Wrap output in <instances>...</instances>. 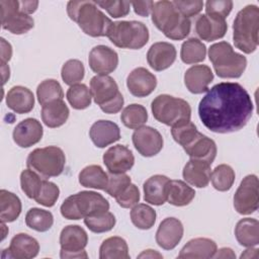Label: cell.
<instances>
[{"mask_svg":"<svg viewBox=\"0 0 259 259\" xmlns=\"http://www.w3.org/2000/svg\"><path fill=\"white\" fill-rule=\"evenodd\" d=\"M253 102L247 90L236 82L215 84L198 104L203 125L212 133L229 134L242 130L252 116Z\"/></svg>","mask_w":259,"mask_h":259,"instance_id":"6da1fadb","label":"cell"},{"mask_svg":"<svg viewBox=\"0 0 259 259\" xmlns=\"http://www.w3.org/2000/svg\"><path fill=\"white\" fill-rule=\"evenodd\" d=\"M67 13L88 35L106 36L112 21L97 7L95 1H69Z\"/></svg>","mask_w":259,"mask_h":259,"instance_id":"7a4b0ae2","label":"cell"},{"mask_svg":"<svg viewBox=\"0 0 259 259\" xmlns=\"http://www.w3.org/2000/svg\"><path fill=\"white\" fill-rule=\"evenodd\" d=\"M151 13L153 23L166 37L173 40H181L189 34L191 21L175 8L172 1L154 2Z\"/></svg>","mask_w":259,"mask_h":259,"instance_id":"3957f363","label":"cell"},{"mask_svg":"<svg viewBox=\"0 0 259 259\" xmlns=\"http://www.w3.org/2000/svg\"><path fill=\"white\" fill-rule=\"evenodd\" d=\"M233 40L235 47L245 54L255 52L258 47L259 8L254 4L240 10L233 24Z\"/></svg>","mask_w":259,"mask_h":259,"instance_id":"277c9868","label":"cell"},{"mask_svg":"<svg viewBox=\"0 0 259 259\" xmlns=\"http://www.w3.org/2000/svg\"><path fill=\"white\" fill-rule=\"evenodd\" d=\"M109 209V203L100 193L80 191L67 197L61 205V214L68 220H81Z\"/></svg>","mask_w":259,"mask_h":259,"instance_id":"5b68a950","label":"cell"},{"mask_svg":"<svg viewBox=\"0 0 259 259\" xmlns=\"http://www.w3.org/2000/svg\"><path fill=\"white\" fill-rule=\"evenodd\" d=\"M208 58L220 78H239L247 66V59L236 53L227 41H219L208 49Z\"/></svg>","mask_w":259,"mask_h":259,"instance_id":"8992f818","label":"cell"},{"mask_svg":"<svg viewBox=\"0 0 259 259\" xmlns=\"http://www.w3.org/2000/svg\"><path fill=\"white\" fill-rule=\"evenodd\" d=\"M106 36L117 48L140 50L149 40L148 27L141 21L112 22Z\"/></svg>","mask_w":259,"mask_h":259,"instance_id":"52a82bcc","label":"cell"},{"mask_svg":"<svg viewBox=\"0 0 259 259\" xmlns=\"http://www.w3.org/2000/svg\"><path fill=\"white\" fill-rule=\"evenodd\" d=\"M90 91L94 102L105 113H117L123 106V97L113 78L96 75L90 80Z\"/></svg>","mask_w":259,"mask_h":259,"instance_id":"ba28073f","label":"cell"},{"mask_svg":"<svg viewBox=\"0 0 259 259\" xmlns=\"http://www.w3.org/2000/svg\"><path fill=\"white\" fill-rule=\"evenodd\" d=\"M65 164V154L57 146L34 149L26 159L27 167L45 178L57 177L62 174Z\"/></svg>","mask_w":259,"mask_h":259,"instance_id":"9c48e42d","label":"cell"},{"mask_svg":"<svg viewBox=\"0 0 259 259\" xmlns=\"http://www.w3.org/2000/svg\"><path fill=\"white\" fill-rule=\"evenodd\" d=\"M153 116L159 122L172 126L183 120H190L191 107L182 99L168 94L158 95L151 104Z\"/></svg>","mask_w":259,"mask_h":259,"instance_id":"30bf717a","label":"cell"},{"mask_svg":"<svg viewBox=\"0 0 259 259\" xmlns=\"http://www.w3.org/2000/svg\"><path fill=\"white\" fill-rule=\"evenodd\" d=\"M1 25L2 28L13 34H23L29 31L34 20L19 9V1L1 0Z\"/></svg>","mask_w":259,"mask_h":259,"instance_id":"8fae6325","label":"cell"},{"mask_svg":"<svg viewBox=\"0 0 259 259\" xmlns=\"http://www.w3.org/2000/svg\"><path fill=\"white\" fill-rule=\"evenodd\" d=\"M88 243L86 231L78 225H69L65 227L60 234L62 259L67 258H87L88 255L84 250Z\"/></svg>","mask_w":259,"mask_h":259,"instance_id":"7c38bea8","label":"cell"},{"mask_svg":"<svg viewBox=\"0 0 259 259\" xmlns=\"http://www.w3.org/2000/svg\"><path fill=\"white\" fill-rule=\"evenodd\" d=\"M259 183L254 174L247 175L241 181L234 194V207L240 214H251L258 209Z\"/></svg>","mask_w":259,"mask_h":259,"instance_id":"4fadbf2b","label":"cell"},{"mask_svg":"<svg viewBox=\"0 0 259 259\" xmlns=\"http://www.w3.org/2000/svg\"><path fill=\"white\" fill-rule=\"evenodd\" d=\"M133 144L136 150L144 157H153L163 148V138L154 127L143 125L133 134Z\"/></svg>","mask_w":259,"mask_h":259,"instance_id":"5bb4252c","label":"cell"},{"mask_svg":"<svg viewBox=\"0 0 259 259\" xmlns=\"http://www.w3.org/2000/svg\"><path fill=\"white\" fill-rule=\"evenodd\" d=\"M88 63L94 73L98 75H108L116 69L118 56L111 48L99 45L90 51Z\"/></svg>","mask_w":259,"mask_h":259,"instance_id":"9a60e30c","label":"cell"},{"mask_svg":"<svg viewBox=\"0 0 259 259\" xmlns=\"http://www.w3.org/2000/svg\"><path fill=\"white\" fill-rule=\"evenodd\" d=\"M103 163L109 173H125L131 170L135 164L133 152L123 145L110 147L103 154Z\"/></svg>","mask_w":259,"mask_h":259,"instance_id":"2e32d148","label":"cell"},{"mask_svg":"<svg viewBox=\"0 0 259 259\" xmlns=\"http://www.w3.org/2000/svg\"><path fill=\"white\" fill-rule=\"evenodd\" d=\"M39 251V244L33 237L19 233L15 235L7 249L3 250L2 258L13 259H31L34 258Z\"/></svg>","mask_w":259,"mask_h":259,"instance_id":"e0dca14e","label":"cell"},{"mask_svg":"<svg viewBox=\"0 0 259 259\" xmlns=\"http://www.w3.org/2000/svg\"><path fill=\"white\" fill-rule=\"evenodd\" d=\"M126 86L132 95L136 97H146L155 90L157 78L146 68L139 67L128 74Z\"/></svg>","mask_w":259,"mask_h":259,"instance_id":"ac0fdd59","label":"cell"},{"mask_svg":"<svg viewBox=\"0 0 259 259\" xmlns=\"http://www.w3.org/2000/svg\"><path fill=\"white\" fill-rule=\"evenodd\" d=\"M42 134L41 123L35 118L28 117L16 124L12 137L14 143L20 148H29L41 140Z\"/></svg>","mask_w":259,"mask_h":259,"instance_id":"d6986e66","label":"cell"},{"mask_svg":"<svg viewBox=\"0 0 259 259\" xmlns=\"http://www.w3.org/2000/svg\"><path fill=\"white\" fill-rule=\"evenodd\" d=\"M228 30V24L225 18L201 14L198 16L195 22V32L205 41H212L225 36Z\"/></svg>","mask_w":259,"mask_h":259,"instance_id":"ffe728a7","label":"cell"},{"mask_svg":"<svg viewBox=\"0 0 259 259\" xmlns=\"http://www.w3.org/2000/svg\"><path fill=\"white\" fill-rule=\"evenodd\" d=\"M183 237V225L176 218L164 219L156 232L157 244L165 250L174 249Z\"/></svg>","mask_w":259,"mask_h":259,"instance_id":"44dd1931","label":"cell"},{"mask_svg":"<svg viewBox=\"0 0 259 259\" xmlns=\"http://www.w3.org/2000/svg\"><path fill=\"white\" fill-rule=\"evenodd\" d=\"M175 60L176 49L170 42H155L150 47L147 53V61L149 66L158 72L168 69L175 62Z\"/></svg>","mask_w":259,"mask_h":259,"instance_id":"7402d4cb","label":"cell"},{"mask_svg":"<svg viewBox=\"0 0 259 259\" xmlns=\"http://www.w3.org/2000/svg\"><path fill=\"white\" fill-rule=\"evenodd\" d=\"M213 80V73L206 65H194L186 70L184 84L189 92L201 94L208 90V85Z\"/></svg>","mask_w":259,"mask_h":259,"instance_id":"603a6c76","label":"cell"},{"mask_svg":"<svg viewBox=\"0 0 259 259\" xmlns=\"http://www.w3.org/2000/svg\"><path fill=\"white\" fill-rule=\"evenodd\" d=\"M89 136L96 147L105 148L120 139V130L115 122L100 119L91 125Z\"/></svg>","mask_w":259,"mask_h":259,"instance_id":"cb8c5ba5","label":"cell"},{"mask_svg":"<svg viewBox=\"0 0 259 259\" xmlns=\"http://www.w3.org/2000/svg\"><path fill=\"white\" fill-rule=\"evenodd\" d=\"M183 149L190 159L201 160L210 165L214 161L218 151L214 141L199 132L189 144L183 147Z\"/></svg>","mask_w":259,"mask_h":259,"instance_id":"d4e9b609","label":"cell"},{"mask_svg":"<svg viewBox=\"0 0 259 259\" xmlns=\"http://www.w3.org/2000/svg\"><path fill=\"white\" fill-rule=\"evenodd\" d=\"M169 182L170 179L161 174H156L148 178L143 185L145 201L154 205L164 204L167 200Z\"/></svg>","mask_w":259,"mask_h":259,"instance_id":"484cf974","label":"cell"},{"mask_svg":"<svg viewBox=\"0 0 259 259\" xmlns=\"http://www.w3.org/2000/svg\"><path fill=\"white\" fill-rule=\"evenodd\" d=\"M210 174V164L197 159H190L185 164L182 172L184 180L197 188H203L208 185Z\"/></svg>","mask_w":259,"mask_h":259,"instance_id":"4316f807","label":"cell"},{"mask_svg":"<svg viewBox=\"0 0 259 259\" xmlns=\"http://www.w3.org/2000/svg\"><path fill=\"white\" fill-rule=\"evenodd\" d=\"M6 104L16 113H28L34 107V95L26 87L13 86L7 92Z\"/></svg>","mask_w":259,"mask_h":259,"instance_id":"83f0119b","label":"cell"},{"mask_svg":"<svg viewBox=\"0 0 259 259\" xmlns=\"http://www.w3.org/2000/svg\"><path fill=\"white\" fill-rule=\"evenodd\" d=\"M217 244L208 238H195L188 241L181 249L178 258H212Z\"/></svg>","mask_w":259,"mask_h":259,"instance_id":"f1b7e54d","label":"cell"},{"mask_svg":"<svg viewBox=\"0 0 259 259\" xmlns=\"http://www.w3.org/2000/svg\"><path fill=\"white\" fill-rule=\"evenodd\" d=\"M69 114L70 110L63 99L50 102L41 108V119L51 128L63 125L67 121Z\"/></svg>","mask_w":259,"mask_h":259,"instance_id":"f546056e","label":"cell"},{"mask_svg":"<svg viewBox=\"0 0 259 259\" xmlns=\"http://www.w3.org/2000/svg\"><path fill=\"white\" fill-rule=\"evenodd\" d=\"M238 243L244 247H254L259 244V223L256 219L245 218L240 220L235 228Z\"/></svg>","mask_w":259,"mask_h":259,"instance_id":"4dcf8cb0","label":"cell"},{"mask_svg":"<svg viewBox=\"0 0 259 259\" xmlns=\"http://www.w3.org/2000/svg\"><path fill=\"white\" fill-rule=\"evenodd\" d=\"M195 196V191L186 182L182 180H170L168 185L167 200L175 206H184L189 204Z\"/></svg>","mask_w":259,"mask_h":259,"instance_id":"1f68e13d","label":"cell"},{"mask_svg":"<svg viewBox=\"0 0 259 259\" xmlns=\"http://www.w3.org/2000/svg\"><path fill=\"white\" fill-rule=\"evenodd\" d=\"M79 183L86 188L104 190L108 183V175L99 165H89L79 173Z\"/></svg>","mask_w":259,"mask_h":259,"instance_id":"d6a6232c","label":"cell"},{"mask_svg":"<svg viewBox=\"0 0 259 259\" xmlns=\"http://www.w3.org/2000/svg\"><path fill=\"white\" fill-rule=\"evenodd\" d=\"M21 212L19 197L5 189L0 190V219L1 223L14 222Z\"/></svg>","mask_w":259,"mask_h":259,"instance_id":"836d02e7","label":"cell"},{"mask_svg":"<svg viewBox=\"0 0 259 259\" xmlns=\"http://www.w3.org/2000/svg\"><path fill=\"white\" fill-rule=\"evenodd\" d=\"M100 259H128V247L124 239L113 236L105 239L99 248Z\"/></svg>","mask_w":259,"mask_h":259,"instance_id":"e575fe53","label":"cell"},{"mask_svg":"<svg viewBox=\"0 0 259 259\" xmlns=\"http://www.w3.org/2000/svg\"><path fill=\"white\" fill-rule=\"evenodd\" d=\"M206 48L202 41L195 37L185 40L181 46L180 58L185 64H196L204 61Z\"/></svg>","mask_w":259,"mask_h":259,"instance_id":"d590c367","label":"cell"},{"mask_svg":"<svg viewBox=\"0 0 259 259\" xmlns=\"http://www.w3.org/2000/svg\"><path fill=\"white\" fill-rule=\"evenodd\" d=\"M25 224L36 232H47L54 224V217L49 210L32 207L25 214Z\"/></svg>","mask_w":259,"mask_h":259,"instance_id":"8d00e7d4","label":"cell"},{"mask_svg":"<svg viewBox=\"0 0 259 259\" xmlns=\"http://www.w3.org/2000/svg\"><path fill=\"white\" fill-rule=\"evenodd\" d=\"M120 119L126 127L137 130L143 126L148 120V112L143 105L133 103L123 108L120 114Z\"/></svg>","mask_w":259,"mask_h":259,"instance_id":"74e56055","label":"cell"},{"mask_svg":"<svg viewBox=\"0 0 259 259\" xmlns=\"http://www.w3.org/2000/svg\"><path fill=\"white\" fill-rule=\"evenodd\" d=\"M156 217L155 209L145 203H138L131 210L132 223L141 230L151 229L156 222Z\"/></svg>","mask_w":259,"mask_h":259,"instance_id":"f35d334b","label":"cell"},{"mask_svg":"<svg viewBox=\"0 0 259 259\" xmlns=\"http://www.w3.org/2000/svg\"><path fill=\"white\" fill-rule=\"evenodd\" d=\"M36 96L41 106L55 100L63 99L64 92L60 83L55 79H47L36 88Z\"/></svg>","mask_w":259,"mask_h":259,"instance_id":"ab89813d","label":"cell"},{"mask_svg":"<svg viewBox=\"0 0 259 259\" xmlns=\"http://www.w3.org/2000/svg\"><path fill=\"white\" fill-rule=\"evenodd\" d=\"M66 97L70 105L74 109H85L91 104V91L85 84H75L70 86L66 93Z\"/></svg>","mask_w":259,"mask_h":259,"instance_id":"60d3db41","label":"cell"},{"mask_svg":"<svg viewBox=\"0 0 259 259\" xmlns=\"http://www.w3.org/2000/svg\"><path fill=\"white\" fill-rule=\"evenodd\" d=\"M235 171L230 165L221 164L210 174L211 184L219 191H228L235 182Z\"/></svg>","mask_w":259,"mask_h":259,"instance_id":"b9f144b4","label":"cell"},{"mask_svg":"<svg viewBox=\"0 0 259 259\" xmlns=\"http://www.w3.org/2000/svg\"><path fill=\"white\" fill-rule=\"evenodd\" d=\"M115 222V217L108 210L84 218V224L93 233L108 232L113 229Z\"/></svg>","mask_w":259,"mask_h":259,"instance_id":"7bdbcfd3","label":"cell"},{"mask_svg":"<svg viewBox=\"0 0 259 259\" xmlns=\"http://www.w3.org/2000/svg\"><path fill=\"white\" fill-rule=\"evenodd\" d=\"M85 75V68L81 61L72 59L68 60L62 67L61 76L65 84L72 86L81 82Z\"/></svg>","mask_w":259,"mask_h":259,"instance_id":"ee69618b","label":"cell"},{"mask_svg":"<svg viewBox=\"0 0 259 259\" xmlns=\"http://www.w3.org/2000/svg\"><path fill=\"white\" fill-rule=\"evenodd\" d=\"M42 180L35 171L31 169H25L20 174V185L22 191L28 198L34 199L42 185Z\"/></svg>","mask_w":259,"mask_h":259,"instance_id":"f6af8a7d","label":"cell"},{"mask_svg":"<svg viewBox=\"0 0 259 259\" xmlns=\"http://www.w3.org/2000/svg\"><path fill=\"white\" fill-rule=\"evenodd\" d=\"M198 134L195 124L190 120H183L174 125L171 128V135L176 143L180 146L185 147L189 144L193 138Z\"/></svg>","mask_w":259,"mask_h":259,"instance_id":"bcb514c9","label":"cell"},{"mask_svg":"<svg viewBox=\"0 0 259 259\" xmlns=\"http://www.w3.org/2000/svg\"><path fill=\"white\" fill-rule=\"evenodd\" d=\"M59 195H60L59 187L55 183H53L47 179H44L41 188H40L37 196L34 198V200L38 204H41L47 207H52L57 202Z\"/></svg>","mask_w":259,"mask_h":259,"instance_id":"7dc6e473","label":"cell"},{"mask_svg":"<svg viewBox=\"0 0 259 259\" xmlns=\"http://www.w3.org/2000/svg\"><path fill=\"white\" fill-rule=\"evenodd\" d=\"M132 183L131 177L125 173L113 174L109 173L108 175V183L104 189V191L112 197L118 196L130 184Z\"/></svg>","mask_w":259,"mask_h":259,"instance_id":"c3c4849f","label":"cell"},{"mask_svg":"<svg viewBox=\"0 0 259 259\" xmlns=\"http://www.w3.org/2000/svg\"><path fill=\"white\" fill-rule=\"evenodd\" d=\"M97 6H100L113 18L124 17L130 13L131 2L124 0H113V1H95Z\"/></svg>","mask_w":259,"mask_h":259,"instance_id":"681fc988","label":"cell"},{"mask_svg":"<svg viewBox=\"0 0 259 259\" xmlns=\"http://www.w3.org/2000/svg\"><path fill=\"white\" fill-rule=\"evenodd\" d=\"M233 2L230 0H210L205 2V14L225 18L230 14Z\"/></svg>","mask_w":259,"mask_h":259,"instance_id":"f907efd6","label":"cell"},{"mask_svg":"<svg viewBox=\"0 0 259 259\" xmlns=\"http://www.w3.org/2000/svg\"><path fill=\"white\" fill-rule=\"evenodd\" d=\"M116 202L123 208H130L138 204L140 201V191L138 186L131 183L118 196L115 197Z\"/></svg>","mask_w":259,"mask_h":259,"instance_id":"816d5d0a","label":"cell"},{"mask_svg":"<svg viewBox=\"0 0 259 259\" xmlns=\"http://www.w3.org/2000/svg\"><path fill=\"white\" fill-rule=\"evenodd\" d=\"M175 8L186 18L197 15L203 7V2L200 0L192 1H172Z\"/></svg>","mask_w":259,"mask_h":259,"instance_id":"f5cc1de1","label":"cell"},{"mask_svg":"<svg viewBox=\"0 0 259 259\" xmlns=\"http://www.w3.org/2000/svg\"><path fill=\"white\" fill-rule=\"evenodd\" d=\"M136 14L147 17L152 12V8L154 5V1H134L131 2Z\"/></svg>","mask_w":259,"mask_h":259,"instance_id":"db71d44e","label":"cell"},{"mask_svg":"<svg viewBox=\"0 0 259 259\" xmlns=\"http://www.w3.org/2000/svg\"><path fill=\"white\" fill-rule=\"evenodd\" d=\"M12 48L3 37H1V63H6L11 59Z\"/></svg>","mask_w":259,"mask_h":259,"instance_id":"11a10c76","label":"cell"},{"mask_svg":"<svg viewBox=\"0 0 259 259\" xmlns=\"http://www.w3.org/2000/svg\"><path fill=\"white\" fill-rule=\"evenodd\" d=\"M38 6L37 1H19V9L25 14L33 13Z\"/></svg>","mask_w":259,"mask_h":259,"instance_id":"9f6ffc18","label":"cell"},{"mask_svg":"<svg viewBox=\"0 0 259 259\" xmlns=\"http://www.w3.org/2000/svg\"><path fill=\"white\" fill-rule=\"evenodd\" d=\"M212 258H236V255L231 248H222L215 251Z\"/></svg>","mask_w":259,"mask_h":259,"instance_id":"6f0895ef","label":"cell"},{"mask_svg":"<svg viewBox=\"0 0 259 259\" xmlns=\"http://www.w3.org/2000/svg\"><path fill=\"white\" fill-rule=\"evenodd\" d=\"M139 258H162V255L159 254L157 251L155 250H145L143 253H141L139 256Z\"/></svg>","mask_w":259,"mask_h":259,"instance_id":"680465c9","label":"cell"},{"mask_svg":"<svg viewBox=\"0 0 259 259\" xmlns=\"http://www.w3.org/2000/svg\"><path fill=\"white\" fill-rule=\"evenodd\" d=\"M1 67H2L3 84H5L6 81H7V79H9V76H10V69H9V67L6 65V63H1Z\"/></svg>","mask_w":259,"mask_h":259,"instance_id":"91938a15","label":"cell"}]
</instances>
